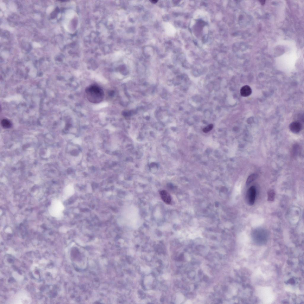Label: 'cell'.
Masks as SVG:
<instances>
[{"label": "cell", "instance_id": "obj_1", "mask_svg": "<svg viewBox=\"0 0 304 304\" xmlns=\"http://www.w3.org/2000/svg\"><path fill=\"white\" fill-rule=\"evenodd\" d=\"M87 98L91 102L98 103L102 102L104 97L103 90L98 86H91L85 90Z\"/></svg>", "mask_w": 304, "mask_h": 304}, {"label": "cell", "instance_id": "obj_2", "mask_svg": "<svg viewBox=\"0 0 304 304\" xmlns=\"http://www.w3.org/2000/svg\"><path fill=\"white\" fill-rule=\"evenodd\" d=\"M256 189L254 186H251L248 190L246 195L247 202L250 205H253L255 201Z\"/></svg>", "mask_w": 304, "mask_h": 304}, {"label": "cell", "instance_id": "obj_3", "mask_svg": "<svg viewBox=\"0 0 304 304\" xmlns=\"http://www.w3.org/2000/svg\"><path fill=\"white\" fill-rule=\"evenodd\" d=\"M63 209V207L62 204L58 201H55L52 203V205L50 209V212L51 213V215L55 216H58Z\"/></svg>", "mask_w": 304, "mask_h": 304}, {"label": "cell", "instance_id": "obj_4", "mask_svg": "<svg viewBox=\"0 0 304 304\" xmlns=\"http://www.w3.org/2000/svg\"><path fill=\"white\" fill-rule=\"evenodd\" d=\"M162 200L166 204H170L171 202L172 198L169 193L166 191L163 190L160 192Z\"/></svg>", "mask_w": 304, "mask_h": 304}, {"label": "cell", "instance_id": "obj_5", "mask_svg": "<svg viewBox=\"0 0 304 304\" xmlns=\"http://www.w3.org/2000/svg\"><path fill=\"white\" fill-rule=\"evenodd\" d=\"M289 128L291 131L293 132L297 133L301 130L302 125L299 121H294L290 124Z\"/></svg>", "mask_w": 304, "mask_h": 304}, {"label": "cell", "instance_id": "obj_6", "mask_svg": "<svg viewBox=\"0 0 304 304\" xmlns=\"http://www.w3.org/2000/svg\"><path fill=\"white\" fill-rule=\"evenodd\" d=\"M252 93V90L250 87L248 85L243 86L240 90L241 95L243 97H247L250 95Z\"/></svg>", "mask_w": 304, "mask_h": 304}, {"label": "cell", "instance_id": "obj_7", "mask_svg": "<svg viewBox=\"0 0 304 304\" xmlns=\"http://www.w3.org/2000/svg\"><path fill=\"white\" fill-rule=\"evenodd\" d=\"M275 192L273 190H269L267 193V200L269 201H273L275 198Z\"/></svg>", "mask_w": 304, "mask_h": 304}, {"label": "cell", "instance_id": "obj_8", "mask_svg": "<svg viewBox=\"0 0 304 304\" xmlns=\"http://www.w3.org/2000/svg\"><path fill=\"white\" fill-rule=\"evenodd\" d=\"M257 174L253 173L250 175L248 177L246 182V184L248 185L254 180L257 177Z\"/></svg>", "mask_w": 304, "mask_h": 304}, {"label": "cell", "instance_id": "obj_9", "mask_svg": "<svg viewBox=\"0 0 304 304\" xmlns=\"http://www.w3.org/2000/svg\"><path fill=\"white\" fill-rule=\"evenodd\" d=\"M1 125L3 127L5 128H9L11 126V124L10 122L6 119H3L2 120Z\"/></svg>", "mask_w": 304, "mask_h": 304}, {"label": "cell", "instance_id": "obj_10", "mask_svg": "<svg viewBox=\"0 0 304 304\" xmlns=\"http://www.w3.org/2000/svg\"><path fill=\"white\" fill-rule=\"evenodd\" d=\"M213 125L211 124H209L203 129V131L205 133L208 132L210 131L213 128Z\"/></svg>", "mask_w": 304, "mask_h": 304}]
</instances>
